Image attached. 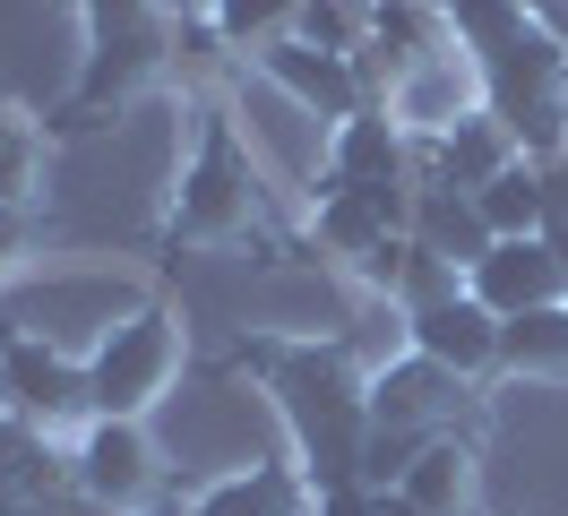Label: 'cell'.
<instances>
[{
	"label": "cell",
	"instance_id": "1",
	"mask_svg": "<svg viewBox=\"0 0 568 516\" xmlns=\"http://www.w3.org/2000/svg\"><path fill=\"white\" fill-rule=\"evenodd\" d=\"M233 371H258L276 387V413L293 447H302V482L311 490H345L362 482V447H371V378L354 371L345 344H242Z\"/></svg>",
	"mask_w": 568,
	"mask_h": 516
},
{
	"label": "cell",
	"instance_id": "2",
	"mask_svg": "<svg viewBox=\"0 0 568 516\" xmlns=\"http://www.w3.org/2000/svg\"><path fill=\"white\" fill-rule=\"evenodd\" d=\"M173 362H181L173 302L130 310V318H121V327H104V344L87 353V413H121V422H139V413L164 396Z\"/></svg>",
	"mask_w": 568,
	"mask_h": 516
},
{
	"label": "cell",
	"instance_id": "3",
	"mask_svg": "<svg viewBox=\"0 0 568 516\" xmlns=\"http://www.w3.org/2000/svg\"><path fill=\"white\" fill-rule=\"evenodd\" d=\"M250 155L242 138H233V121L224 112H199V146H190V164H181V190H173V224L164 233L173 241H224L250 224Z\"/></svg>",
	"mask_w": 568,
	"mask_h": 516
},
{
	"label": "cell",
	"instance_id": "4",
	"mask_svg": "<svg viewBox=\"0 0 568 516\" xmlns=\"http://www.w3.org/2000/svg\"><path fill=\"white\" fill-rule=\"evenodd\" d=\"M164 43H173V27H164V18L87 34V69H78V87H70V103H61V121H52V130H87L104 103H121L130 87H146V78L164 69Z\"/></svg>",
	"mask_w": 568,
	"mask_h": 516
},
{
	"label": "cell",
	"instance_id": "5",
	"mask_svg": "<svg viewBox=\"0 0 568 516\" xmlns=\"http://www.w3.org/2000/svg\"><path fill=\"white\" fill-rule=\"evenodd\" d=\"M465 293L491 310V318H517V310L568 302V267H560V250H551L542 233H508V241H491V250L465 267Z\"/></svg>",
	"mask_w": 568,
	"mask_h": 516
},
{
	"label": "cell",
	"instance_id": "6",
	"mask_svg": "<svg viewBox=\"0 0 568 516\" xmlns=\"http://www.w3.org/2000/svg\"><path fill=\"white\" fill-rule=\"evenodd\" d=\"M258 69H267L302 112H320V121H354L362 103H379L371 78H362V52H320V43H302V34L258 43Z\"/></svg>",
	"mask_w": 568,
	"mask_h": 516
},
{
	"label": "cell",
	"instance_id": "7",
	"mask_svg": "<svg viewBox=\"0 0 568 516\" xmlns=\"http://www.w3.org/2000/svg\"><path fill=\"white\" fill-rule=\"evenodd\" d=\"M405 344L423 353V362H439V371H457V378H483L499 371V318L474 293H439V302H414L405 310Z\"/></svg>",
	"mask_w": 568,
	"mask_h": 516
},
{
	"label": "cell",
	"instance_id": "8",
	"mask_svg": "<svg viewBox=\"0 0 568 516\" xmlns=\"http://www.w3.org/2000/svg\"><path fill=\"white\" fill-rule=\"evenodd\" d=\"M0 378H9V405L27 413V422H43V431L87 413V362H70L61 344H43V336L0 344Z\"/></svg>",
	"mask_w": 568,
	"mask_h": 516
},
{
	"label": "cell",
	"instance_id": "9",
	"mask_svg": "<svg viewBox=\"0 0 568 516\" xmlns=\"http://www.w3.org/2000/svg\"><path fill=\"white\" fill-rule=\"evenodd\" d=\"M388 181H405V121L388 103H362L354 121H336V138H327L320 190H388Z\"/></svg>",
	"mask_w": 568,
	"mask_h": 516
},
{
	"label": "cell",
	"instance_id": "10",
	"mask_svg": "<svg viewBox=\"0 0 568 516\" xmlns=\"http://www.w3.org/2000/svg\"><path fill=\"white\" fill-rule=\"evenodd\" d=\"M70 474H78L87 499L130 508V499L146 490V431H139V422H121V413H95L87 439H78V456H70Z\"/></svg>",
	"mask_w": 568,
	"mask_h": 516
},
{
	"label": "cell",
	"instance_id": "11",
	"mask_svg": "<svg viewBox=\"0 0 568 516\" xmlns=\"http://www.w3.org/2000/svg\"><path fill=\"white\" fill-rule=\"evenodd\" d=\"M457 396H465V378L423 362V353H405V362H388V371L371 378V413L388 431H423L430 413H457Z\"/></svg>",
	"mask_w": 568,
	"mask_h": 516
},
{
	"label": "cell",
	"instance_id": "12",
	"mask_svg": "<svg viewBox=\"0 0 568 516\" xmlns=\"http://www.w3.org/2000/svg\"><path fill=\"white\" fill-rule=\"evenodd\" d=\"M474 199V215H483V233L491 241H508V233H542L551 224V164H499L483 190H465Z\"/></svg>",
	"mask_w": 568,
	"mask_h": 516
},
{
	"label": "cell",
	"instance_id": "13",
	"mask_svg": "<svg viewBox=\"0 0 568 516\" xmlns=\"http://www.w3.org/2000/svg\"><path fill=\"white\" fill-rule=\"evenodd\" d=\"M311 499L320 490L293 474V465H250V474H224L190 516H311Z\"/></svg>",
	"mask_w": 568,
	"mask_h": 516
},
{
	"label": "cell",
	"instance_id": "14",
	"mask_svg": "<svg viewBox=\"0 0 568 516\" xmlns=\"http://www.w3.org/2000/svg\"><path fill=\"white\" fill-rule=\"evenodd\" d=\"M430 164H439L448 190H483L499 164H517V138L499 130L491 112H465V121H448V130L430 138Z\"/></svg>",
	"mask_w": 568,
	"mask_h": 516
},
{
	"label": "cell",
	"instance_id": "15",
	"mask_svg": "<svg viewBox=\"0 0 568 516\" xmlns=\"http://www.w3.org/2000/svg\"><path fill=\"white\" fill-rule=\"evenodd\" d=\"M414 241H430L439 259H483L491 250V233H483V215H474V199L465 190H448V181H430V190H414Z\"/></svg>",
	"mask_w": 568,
	"mask_h": 516
},
{
	"label": "cell",
	"instance_id": "16",
	"mask_svg": "<svg viewBox=\"0 0 568 516\" xmlns=\"http://www.w3.org/2000/svg\"><path fill=\"white\" fill-rule=\"evenodd\" d=\"M499 362H508V371H534V378L568 371V302L499 318Z\"/></svg>",
	"mask_w": 568,
	"mask_h": 516
},
{
	"label": "cell",
	"instance_id": "17",
	"mask_svg": "<svg viewBox=\"0 0 568 516\" xmlns=\"http://www.w3.org/2000/svg\"><path fill=\"white\" fill-rule=\"evenodd\" d=\"M439 18H448V34H457V52H465V61H491L499 43H517V34L534 27V9H526V0H448Z\"/></svg>",
	"mask_w": 568,
	"mask_h": 516
},
{
	"label": "cell",
	"instance_id": "18",
	"mask_svg": "<svg viewBox=\"0 0 568 516\" xmlns=\"http://www.w3.org/2000/svg\"><path fill=\"white\" fill-rule=\"evenodd\" d=\"M465 465H474V456H465L457 439H430L423 456L405 465V482H396V490H405L423 516H457V499H465Z\"/></svg>",
	"mask_w": 568,
	"mask_h": 516
},
{
	"label": "cell",
	"instance_id": "19",
	"mask_svg": "<svg viewBox=\"0 0 568 516\" xmlns=\"http://www.w3.org/2000/svg\"><path fill=\"white\" fill-rule=\"evenodd\" d=\"M215 34L233 43V52H258V43H276V34H293V18H302V0H207Z\"/></svg>",
	"mask_w": 568,
	"mask_h": 516
},
{
	"label": "cell",
	"instance_id": "20",
	"mask_svg": "<svg viewBox=\"0 0 568 516\" xmlns=\"http://www.w3.org/2000/svg\"><path fill=\"white\" fill-rule=\"evenodd\" d=\"M293 34H302V43H320V52H362V43H371V27H362L354 0H302Z\"/></svg>",
	"mask_w": 568,
	"mask_h": 516
},
{
	"label": "cell",
	"instance_id": "21",
	"mask_svg": "<svg viewBox=\"0 0 568 516\" xmlns=\"http://www.w3.org/2000/svg\"><path fill=\"white\" fill-rule=\"evenodd\" d=\"M27 181H36V130L27 121H0V206L27 199Z\"/></svg>",
	"mask_w": 568,
	"mask_h": 516
},
{
	"label": "cell",
	"instance_id": "22",
	"mask_svg": "<svg viewBox=\"0 0 568 516\" xmlns=\"http://www.w3.org/2000/svg\"><path fill=\"white\" fill-rule=\"evenodd\" d=\"M146 18H164L155 0H87V34H104V27H146Z\"/></svg>",
	"mask_w": 568,
	"mask_h": 516
},
{
	"label": "cell",
	"instance_id": "23",
	"mask_svg": "<svg viewBox=\"0 0 568 516\" xmlns=\"http://www.w3.org/2000/svg\"><path fill=\"white\" fill-rule=\"evenodd\" d=\"M36 516H121V508H104V499H87V490L70 482V490H52V499H43Z\"/></svg>",
	"mask_w": 568,
	"mask_h": 516
},
{
	"label": "cell",
	"instance_id": "24",
	"mask_svg": "<svg viewBox=\"0 0 568 516\" xmlns=\"http://www.w3.org/2000/svg\"><path fill=\"white\" fill-rule=\"evenodd\" d=\"M311 516H371V499H362V482H345V490H320Z\"/></svg>",
	"mask_w": 568,
	"mask_h": 516
},
{
	"label": "cell",
	"instance_id": "25",
	"mask_svg": "<svg viewBox=\"0 0 568 516\" xmlns=\"http://www.w3.org/2000/svg\"><path fill=\"white\" fill-rule=\"evenodd\" d=\"M362 499H371V516H423L414 499H405V490H362Z\"/></svg>",
	"mask_w": 568,
	"mask_h": 516
},
{
	"label": "cell",
	"instance_id": "26",
	"mask_svg": "<svg viewBox=\"0 0 568 516\" xmlns=\"http://www.w3.org/2000/svg\"><path fill=\"white\" fill-rule=\"evenodd\" d=\"M18 241H27V215H18V206H0V267H9V250H18Z\"/></svg>",
	"mask_w": 568,
	"mask_h": 516
},
{
	"label": "cell",
	"instance_id": "27",
	"mask_svg": "<svg viewBox=\"0 0 568 516\" xmlns=\"http://www.w3.org/2000/svg\"><path fill=\"white\" fill-rule=\"evenodd\" d=\"M542 241L560 250V267H568V206H551V224H542Z\"/></svg>",
	"mask_w": 568,
	"mask_h": 516
},
{
	"label": "cell",
	"instance_id": "28",
	"mask_svg": "<svg viewBox=\"0 0 568 516\" xmlns=\"http://www.w3.org/2000/svg\"><path fill=\"white\" fill-rule=\"evenodd\" d=\"M9 413H18V405H9V378H0V422H9Z\"/></svg>",
	"mask_w": 568,
	"mask_h": 516
},
{
	"label": "cell",
	"instance_id": "29",
	"mask_svg": "<svg viewBox=\"0 0 568 516\" xmlns=\"http://www.w3.org/2000/svg\"><path fill=\"white\" fill-rule=\"evenodd\" d=\"M61 9H87V0H61Z\"/></svg>",
	"mask_w": 568,
	"mask_h": 516
},
{
	"label": "cell",
	"instance_id": "30",
	"mask_svg": "<svg viewBox=\"0 0 568 516\" xmlns=\"http://www.w3.org/2000/svg\"><path fill=\"white\" fill-rule=\"evenodd\" d=\"M430 9H448V0H430Z\"/></svg>",
	"mask_w": 568,
	"mask_h": 516
}]
</instances>
